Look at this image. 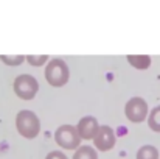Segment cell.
I'll return each mask as SVG.
<instances>
[{"label": "cell", "mask_w": 160, "mask_h": 159, "mask_svg": "<svg viewBox=\"0 0 160 159\" xmlns=\"http://www.w3.org/2000/svg\"><path fill=\"white\" fill-rule=\"evenodd\" d=\"M16 126H17L19 134L25 139H34L41 133V120L30 109H22L17 112Z\"/></svg>", "instance_id": "6da1fadb"}, {"label": "cell", "mask_w": 160, "mask_h": 159, "mask_svg": "<svg viewBox=\"0 0 160 159\" xmlns=\"http://www.w3.org/2000/svg\"><path fill=\"white\" fill-rule=\"evenodd\" d=\"M70 78V70L68 66L64 59L54 58L52 61L47 62L45 67V80L50 86L53 87H62L64 84H67Z\"/></svg>", "instance_id": "7a4b0ae2"}, {"label": "cell", "mask_w": 160, "mask_h": 159, "mask_svg": "<svg viewBox=\"0 0 160 159\" xmlns=\"http://www.w3.org/2000/svg\"><path fill=\"white\" fill-rule=\"evenodd\" d=\"M12 87H14V92L19 98L22 100H33L39 91V83L38 80L33 77V75H28V73H22V75H17L14 83H12Z\"/></svg>", "instance_id": "3957f363"}, {"label": "cell", "mask_w": 160, "mask_h": 159, "mask_svg": "<svg viewBox=\"0 0 160 159\" xmlns=\"http://www.w3.org/2000/svg\"><path fill=\"white\" fill-rule=\"evenodd\" d=\"M54 140L64 150H75L79 148L81 137L73 125H61L54 131Z\"/></svg>", "instance_id": "277c9868"}, {"label": "cell", "mask_w": 160, "mask_h": 159, "mask_svg": "<svg viewBox=\"0 0 160 159\" xmlns=\"http://www.w3.org/2000/svg\"><path fill=\"white\" fill-rule=\"evenodd\" d=\"M124 114L131 122L140 123L148 117V103L142 97H132L124 106Z\"/></svg>", "instance_id": "5b68a950"}, {"label": "cell", "mask_w": 160, "mask_h": 159, "mask_svg": "<svg viewBox=\"0 0 160 159\" xmlns=\"http://www.w3.org/2000/svg\"><path fill=\"white\" fill-rule=\"evenodd\" d=\"M117 142V137H115V133L110 126L107 125H101L93 137V145L95 148H98L100 151H107L110 148H113Z\"/></svg>", "instance_id": "8992f818"}, {"label": "cell", "mask_w": 160, "mask_h": 159, "mask_svg": "<svg viewBox=\"0 0 160 159\" xmlns=\"http://www.w3.org/2000/svg\"><path fill=\"white\" fill-rule=\"evenodd\" d=\"M98 128H100L98 120L93 115H86V117H82L79 120V123L76 126V131H78V134H79L81 139L89 140V139H93L95 137Z\"/></svg>", "instance_id": "52a82bcc"}, {"label": "cell", "mask_w": 160, "mask_h": 159, "mask_svg": "<svg viewBox=\"0 0 160 159\" xmlns=\"http://www.w3.org/2000/svg\"><path fill=\"white\" fill-rule=\"evenodd\" d=\"M128 61L137 69H148L151 66V58L146 55H128Z\"/></svg>", "instance_id": "ba28073f"}, {"label": "cell", "mask_w": 160, "mask_h": 159, "mask_svg": "<svg viewBox=\"0 0 160 159\" xmlns=\"http://www.w3.org/2000/svg\"><path fill=\"white\" fill-rule=\"evenodd\" d=\"M73 159H98V153H97V150H93V147L84 145L75 151Z\"/></svg>", "instance_id": "9c48e42d"}, {"label": "cell", "mask_w": 160, "mask_h": 159, "mask_svg": "<svg viewBox=\"0 0 160 159\" xmlns=\"http://www.w3.org/2000/svg\"><path fill=\"white\" fill-rule=\"evenodd\" d=\"M148 125L152 131L160 133V105L156 106L148 115Z\"/></svg>", "instance_id": "30bf717a"}, {"label": "cell", "mask_w": 160, "mask_h": 159, "mask_svg": "<svg viewBox=\"0 0 160 159\" xmlns=\"http://www.w3.org/2000/svg\"><path fill=\"white\" fill-rule=\"evenodd\" d=\"M137 159H159V151L152 145H143L137 151Z\"/></svg>", "instance_id": "8fae6325"}, {"label": "cell", "mask_w": 160, "mask_h": 159, "mask_svg": "<svg viewBox=\"0 0 160 159\" xmlns=\"http://www.w3.org/2000/svg\"><path fill=\"white\" fill-rule=\"evenodd\" d=\"M0 59H2L5 64H8V66H19V64H22V62H23L25 56H23V55H17V56L2 55V56H0Z\"/></svg>", "instance_id": "7c38bea8"}, {"label": "cell", "mask_w": 160, "mask_h": 159, "mask_svg": "<svg viewBox=\"0 0 160 159\" xmlns=\"http://www.w3.org/2000/svg\"><path fill=\"white\" fill-rule=\"evenodd\" d=\"M25 59H27L31 66H42L44 62H47V61H48V56H47V55H41V56L28 55V56H25Z\"/></svg>", "instance_id": "4fadbf2b"}, {"label": "cell", "mask_w": 160, "mask_h": 159, "mask_svg": "<svg viewBox=\"0 0 160 159\" xmlns=\"http://www.w3.org/2000/svg\"><path fill=\"white\" fill-rule=\"evenodd\" d=\"M45 159H68L62 151H58V150H54V151H50L47 156H45Z\"/></svg>", "instance_id": "5bb4252c"}]
</instances>
